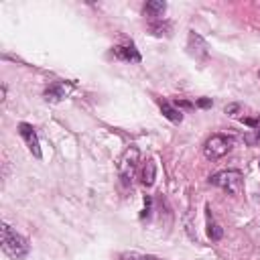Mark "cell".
I'll return each instance as SVG.
<instances>
[{"label": "cell", "mask_w": 260, "mask_h": 260, "mask_svg": "<svg viewBox=\"0 0 260 260\" xmlns=\"http://www.w3.org/2000/svg\"><path fill=\"white\" fill-rule=\"evenodd\" d=\"M0 246H2V252L12 260H22L30 252L26 238L20 236L16 230H12L8 223L0 225Z\"/></svg>", "instance_id": "obj_1"}, {"label": "cell", "mask_w": 260, "mask_h": 260, "mask_svg": "<svg viewBox=\"0 0 260 260\" xmlns=\"http://www.w3.org/2000/svg\"><path fill=\"white\" fill-rule=\"evenodd\" d=\"M234 146H236L234 136H230V134H211L203 144V154L209 160H217V158L225 156Z\"/></svg>", "instance_id": "obj_2"}, {"label": "cell", "mask_w": 260, "mask_h": 260, "mask_svg": "<svg viewBox=\"0 0 260 260\" xmlns=\"http://www.w3.org/2000/svg\"><path fill=\"white\" fill-rule=\"evenodd\" d=\"M209 183L228 191V193H232V195H240L244 191V177L236 169H228V171H219V173L211 175Z\"/></svg>", "instance_id": "obj_3"}, {"label": "cell", "mask_w": 260, "mask_h": 260, "mask_svg": "<svg viewBox=\"0 0 260 260\" xmlns=\"http://www.w3.org/2000/svg\"><path fill=\"white\" fill-rule=\"evenodd\" d=\"M187 51H189V55L195 59V61H207V57H209V45H207V41L199 35V32H195V30H189V35H187Z\"/></svg>", "instance_id": "obj_4"}, {"label": "cell", "mask_w": 260, "mask_h": 260, "mask_svg": "<svg viewBox=\"0 0 260 260\" xmlns=\"http://www.w3.org/2000/svg\"><path fill=\"white\" fill-rule=\"evenodd\" d=\"M18 134H20V138L24 140V144L28 146V150L32 152V156H35V158H41L43 152H41L39 136H37V130L32 128V124H28V122H20V124H18Z\"/></svg>", "instance_id": "obj_5"}, {"label": "cell", "mask_w": 260, "mask_h": 260, "mask_svg": "<svg viewBox=\"0 0 260 260\" xmlns=\"http://www.w3.org/2000/svg\"><path fill=\"white\" fill-rule=\"evenodd\" d=\"M136 162H138V148L130 146V148L124 152L122 160H120V177H122V181H124L126 185L132 181V175H134V171H136Z\"/></svg>", "instance_id": "obj_6"}, {"label": "cell", "mask_w": 260, "mask_h": 260, "mask_svg": "<svg viewBox=\"0 0 260 260\" xmlns=\"http://www.w3.org/2000/svg\"><path fill=\"white\" fill-rule=\"evenodd\" d=\"M112 53H114V57H118V59H122V61H130V63H140V53H138V49L134 47V43H124V45H116L114 49H112Z\"/></svg>", "instance_id": "obj_7"}, {"label": "cell", "mask_w": 260, "mask_h": 260, "mask_svg": "<svg viewBox=\"0 0 260 260\" xmlns=\"http://www.w3.org/2000/svg\"><path fill=\"white\" fill-rule=\"evenodd\" d=\"M43 95H45L47 102L57 104V102H61V100L67 95V87H65V83H61V81H53V83H49V87L45 89Z\"/></svg>", "instance_id": "obj_8"}, {"label": "cell", "mask_w": 260, "mask_h": 260, "mask_svg": "<svg viewBox=\"0 0 260 260\" xmlns=\"http://www.w3.org/2000/svg\"><path fill=\"white\" fill-rule=\"evenodd\" d=\"M165 10H167V2H162V0H150V2H146V4H144V8H142L144 16H148L150 20L162 18Z\"/></svg>", "instance_id": "obj_9"}, {"label": "cell", "mask_w": 260, "mask_h": 260, "mask_svg": "<svg viewBox=\"0 0 260 260\" xmlns=\"http://www.w3.org/2000/svg\"><path fill=\"white\" fill-rule=\"evenodd\" d=\"M158 106H160V112H162V116H165L167 120H171L173 124H181V122H183V112H181L177 106H173V104L167 102V100H160Z\"/></svg>", "instance_id": "obj_10"}, {"label": "cell", "mask_w": 260, "mask_h": 260, "mask_svg": "<svg viewBox=\"0 0 260 260\" xmlns=\"http://www.w3.org/2000/svg\"><path fill=\"white\" fill-rule=\"evenodd\" d=\"M148 30L154 35V37H169L171 30H173V24L165 18H156V20H150L148 24Z\"/></svg>", "instance_id": "obj_11"}, {"label": "cell", "mask_w": 260, "mask_h": 260, "mask_svg": "<svg viewBox=\"0 0 260 260\" xmlns=\"http://www.w3.org/2000/svg\"><path fill=\"white\" fill-rule=\"evenodd\" d=\"M154 177H156V167H154V162H152V160H148V162L144 165V169H142L140 181H142V185H144V187H150V185L154 183Z\"/></svg>", "instance_id": "obj_12"}, {"label": "cell", "mask_w": 260, "mask_h": 260, "mask_svg": "<svg viewBox=\"0 0 260 260\" xmlns=\"http://www.w3.org/2000/svg\"><path fill=\"white\" fill-rule=\"evenodd\" d=\"M207 236L213 240V242H217V240H221V236H223V230H221V225L211 217V213H207Z\"/></svg>", "instance_id": "obj_13"}, {"label": "cell", "mask_w": 260, "mask_h": 260, "mask_svg": "<svg viewBox=\"0 0 260 260\" xmlns=\"http://www.w3.org/2000/svg\"><path fill=\"white\" fill-rule=\"evenodd\" d=\"M244 124H248L250 128H254L256 134L260 136V116H256V118H244Z\"/></svg>", "instance_id": "obj_14"}, {"label": "cell", "mask_w": 260, "mask_h": 260, "mask_svg": "<svg viewBox=\"0 0 260 260\" xmlns=\"http://www.w3.org/2000/svg\"><path fill=\"white\" fill-rule=\"evenodd\" d=\"M120 260H148L146 256H138V254H134V252H124L122 256H120Z\"/></svg>", "instance_id": "obj_15"}, {"label": "cell", "mask_w": 260, "mask_h": 260, "mask_svg": "<svg viewBox=\"0 0 260 260\" xmlns=\"http://www.w3.org/2000/svg\"><path fill=\"white\" fill-rule=\"evenodd\" d=\"M211 104H213V102H211L209 98H199V100L195 102V106H199V108H211Z\"/></svg>", "instance_id": "obj_16"}, {"label": "cell", "mask_w": 260, "mask_h": 260, "mask_svg": "<svg viewBox=\"0 0 260 260\" xmlns=\"http://www.w3.org/2000/svg\"><path fill=\"white\" fill-rule=\"evenodd\" d=\"M258 169H260V160H258Z\"/></svg>", "instance_id": "obj_17"}, {"label": "cell", "mask_w": 260, "mask_h": 260, "mask_svg": "<svg viewBox=\"0 0 260 260\" xmlns=\"http://www.w3.org/2000/svg\"><path fill=\"white\" fill-rule=\"evenodd\" d=\"M258 75H260V71H258Z\"/></svg>", "instance_id": "obj_18"}]
</instances>
